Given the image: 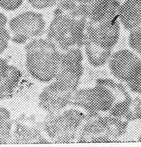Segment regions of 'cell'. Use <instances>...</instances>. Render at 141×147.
I'll list each match as a JSON object with an SVG mask.
<instances>
[{
    "mask_svg": "<svg viewBox=\"0 0 141 147\" xmlns=\"http://www.w3.org/2000/svg\"><path fill=\"white\" fill-rule=\"evenodd\" d=\"M129 32L128 44L132 50L141 56V26Z\"/></svg>",
    "mask_w": 141,
    "mask_h": 147,
    "instance_id": "obj_17",
    "label": "cell"
},
{
    "mask_svg": "<svg viewBox=\"0 0 141 147\" xmlns=\"http://www.w3.org/2000/svg\"><path fill=\"white\" fill-rule=\"evenodd\" d=\"M132 100L126 94L112 88L96 83L93 88L77 90L70 105L86 110L87 112H108L112 107L119 111L129 109Z\"/></svg>",
    "mask_w": 141,
    "mask_h": 147,
    "instance_id": "obj_2",
    "label": "cell"
},
{
    "mask_svg": "<svg viewBox=\"0 0 141 147\" xmlns=\"http://www.w3.org/2000/svg\"><path fill=\"white\" fill-rule=\"evenodd\" d=\"M121 5L117 0H95L89 5L87 20L100 22L119 19Z\"/></svg>",
    "mask_w": 141,
    "mask_h": 147,
    "instance_id": "obj_11",
    "label": "cell"
},
{
    "mask_svg": "<svg viewBox=\"0 0 141 147\" xmlns=\"http://www.w3.org/2000/svg\"><path fill=\"white\" fill-rule=\"evenodd\" d=\"M119 21L130 31L141 26V0H126L121 5Z\"/></svg>",
    "mask_w": 141,
    "mask_h": 147,
    "instance_id": "obj_12",
    "label": "cell"
},
{
    "mask_svg": "<svg viewBox=\"0 0 141 147\" xmlns=\"http://www.w3.org/2000/svg\"><path fill=\"white\" fill-rule=\"evenodd\" d=\"M141 59L127 49L118 50L112 54L108 60V67L116 78L126 83Z\"/></svg>",
    "mask_w": 141,
    "mask_h": 147,
    "instance_id": "obj_10",
    "label": "cell"
},
{
    "mask_svg": "<svg viewBox=\"0 0 141 147\" xmlns=\"http://www.w3.org/2000/svg\"><path fill=\"white\" fill-rule=\"evenodd\" d=\"M125 84L131 90L141 94V61L132 72Z\"/></svg>",
    "mask_w": 141,
    "mask_h": 147,
    "instance_id": "obj_16",
    "label": "cell"
},
{
    "mask_svg": "<svg viewBox=\"0 0 141 147\" xmlns=\"http://www.w3.org/2000/svg\"><path fill=\"white\" fill-rule=\"evenodd\" d=\"M13 125L10 113L0 106V145L10 144Z\"/></svg>",
    "mask_w": 141,
    "mask_h": 147,
    "instance_id": "obj_15",
    "label": "cell"
},
{
    "mask_svg": "<svg viewBox=\"0 0 141 147\" xmlns=\"http://www.w3.org/2000/svg\"><path fill=\"white\" fill-rule=\"evenodd\" d=\"M31 6L35 9H46L53 6L57 2V0H28Z\"/></svg>",
    "mask_w": 141,
    "mask_h": 147,
    "instance_id": "obj_19",
    "label": "cell"
},
{
    "mask_svg": "<svg viewBox=\"0 0 141 147\" xmlns=\"http://www.w3.org/2000/svg\"><path fill=\"white\" fill-rule=\"evenodd\" d=\"M67 1L71 2L77 5H89L94 2L95 0H57V2L59 1Z\"/></svg>",
    "mask_w": 141,
    "mask_h": 147,
    "instance_id": "obj_22",
    "label": "cell"
},
{
    "mask_svg": "<svg viewBox=\"0 0 141 147\" xmlns=\"http://www.w3.org/2000/svg\"><path fill=\"white\" fill-rule=\"evenodd\" d=\"M43 126L31 116L21 115L14 123L10 144H49L42 136L40 130Z\"/></svg>",
    "mask_w": 141,
    "mask_h": 147,
    "instance_id": "obj_8",
    "label": "cell"
},
{
    "mask_svg": "<svg viewBox=\"0 0 141 147\" xmlns=\"http://www.w3.org/2000/svg\"><path fill=\"white\" fill-rule=\"evenodd\" d=\"M132 105L134 106L132 112L129 111L128 113L127 117L129 119L132 118L134 119H138L141 121V99L135 102V104Z\"/></svg>",
    "mask_w": 141,
    "mask_h": 147,
    "instance_id": "obj_20",
    "label": "cell"
},
{
    "mask_svg": "<svg viewBox=\"0 0 141 147\" xmlns=\"http://www.w3.org/2000/svg\"><path fill=\"white\" fill-rule=\"evenodd\" d=\"M21 72L16 66L9 65L7 71L0 78V100L11 98L21 82Z\"/></svg>",
    "mask_w": 141,
    "mask_h": 147,
    "instance_id": "obj_13",
    "label": "cell"
},
{
    "mask_svg": "<svg viewBox=\"0 0 141 147\" xmlns=\"http://www.w3.org/2000/svg\"><path fill=\"white\" fill-rule=\"evenodd\" d=\"M75 92L53 81L44 88L40 94L38 99L39 107L48 113L59 112L70 105Z\"/></svg>",
    "mask_w": 141,
    "mask_h": 147,
    "instance_id": "obj_9",
    "label": "cell"
},
{
    "mask_svg": "<svg viewBox=\"0 0 141 147\" xmlns=\"http://www.w3.org/2000/svg\"><path fill=\"white\" fill-rule=\"evenodd\" d=\"M82 53L80 48L62 53L54 81L67 90L76 92L84 73Z\"/></svg>",
    "mask_w": 141,
    "mask_h": 147,
    "instance_id": "obj_5",
    "label": "cell"
},
{
    "mask_svg": "<svg viewBox=\"0 0 141 147\" xmlns=\"http://www.w3.org/2000/svg\"><path fill=\"white\" fill-rule=\"evenodd\" d=\"M138 141L139 142H141V135L139 137V139H138Z\"/></svg>",
    "mask_w": 141,
    "mask_h": 147,
    "instance_id": "obj_24",
    "label": "cell"
},
{
    "mask_svg": "<svg viewBox=\"0 0 141 147\" xmlns=\"http://www.w3.org/2000/svg\"><path fill=\"white\" fill-rule=\"evenodd\" d=\"M26 66L34 79L42 83L53 80L58 71L62 53L46 39L32 40L25 47Z\"/></svg>",
    "mask_w": 141,
    "mask_h": 147,
    "instance_id": "obj_1",
    "label": "cell"
},
{
    "mask_svg": "<svg viewBox=\"0 0 141 147\" xmlns=\"http://www.w3.org/2000/svg\"><path fill=\"white\" fill-rule=\"evenodd\" d=\"M87 19L73 16L59 7L47 29V38L65 51L83 46Z\"/></svg>",
    "mask_w": 141,
    "mask_h": 147,
    "instance_id": "obj_3",
    "label": "cell"
},
{
    "mask_svg": "<svg viewBox=\"0 0 141 147\" xmlns=\"http://www.w3.org/2000/svg\"><path fill=\"white\" fill-rule=\"evenodd\" d=\"M9 65L5 60L0 57V78L6 73Z\"/></svg>",
    "mask_w": 141,
    "mask_h": 147,
    "instance_id": "obj_21",
    "label": "cell"
},
{
    "mask_svg": "<svg viewBox=\"0 0 141 147\" xmlns=\"http://www.w3.org/2000/svg\"><path fill=\"white\" fill-rule=\"evenodd\" d=\"M120 35L119 19L100 22L87 20L84 42L105 50H112L118 42Z\"/></svg>",
    "mask_w": 141,
    "mask_h": 147,
    "instance_id": "obj_7",
    "label": "cell"
},
{
    "mask_svg": "<svg viewBox=\"0 0 141 147\" xmlns=\"http://www.w3.org/2000/svg\"><path fill=\"white\" fill-rule=\"evenodd\" d=\"M83 46L88 61L92 66L100 67L108 62L112 55V50H106L85 41Z\"/></svg>",
    "mask_w": 141,
    "mask_h": 147,
    "instance_id": "obj_14",
    "label": "cell"
},
{
    "mask_svg": "<svg viewBox=\"0 0 141 147\" xmlns=\"http://www.w3.org/2000/svg\"><path fill=\"white\" fill-rule=\"evenodd\" d=\"M8 26L11 40L22 44L42 35L45 22L41 14L34 11H26L12 18Z\"/></svg>",
    "mask_w": 141,
    "mask_h": 147,
    "instance_id": "obj_6",
    "label": "cell"
},
{
    "mask_svg": "<svg viewBox=\"0 0 141 147\" xmlns=\"http://www.w3.org/2000/svg\"><path fill=\"white\" fill-rule=\"evenodd\" d=\"M11 36L6 26H0V55L8 47Z\"/></svg>",
    "mask_w": 141,
    "mask_h": 147,
    "instance_id": "obj_18",
    "label": "cell"
},
{
    "mask_svg": "<svg viewBox=\"0 0 141 147\" xmlns=\"http://www.w3.org/2000/svg\"><path fill=\"white\" fill-rule=\"evenodd\" d=\"M7 23L6 16L0 11V26H6Z\"/></svg>",
    "mask_w": 141,
    "mask_h": 147,
    "instance_id": "obj_23",
    "label": "cell"
},
{
    "mask_svg": "<svg viewBox=\"0 0 141 147\" xmlns=\"http://www.w3.org/2000/svg\"><path fill=\"white\" fill-rule=\"evenodd\" d=\"M48 113L43 129L51 140L56 144L72 143L78 136L86 115L76 109Z\"/></svg>",
    "mask_w": 141,
    "mask_h": 147,
    "instance_id": "obj_4",
    "label": "cell"
}]
</instances>
